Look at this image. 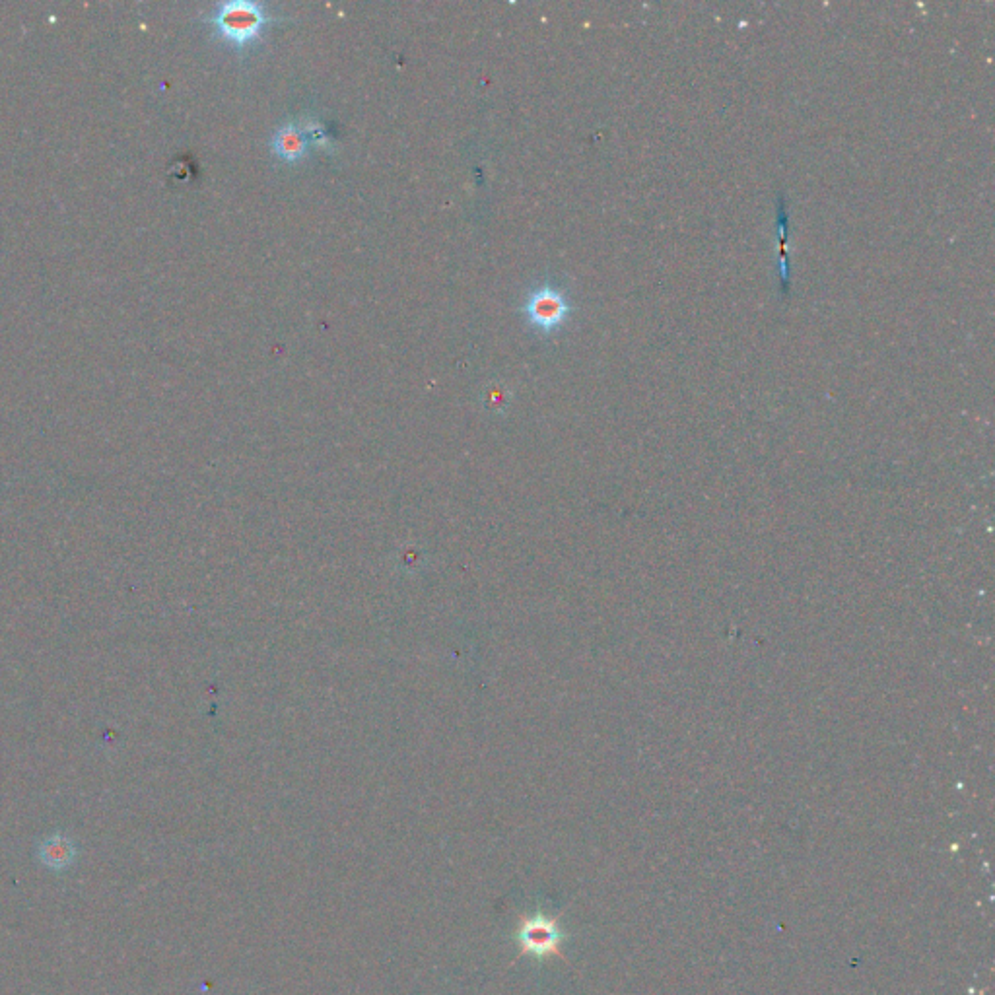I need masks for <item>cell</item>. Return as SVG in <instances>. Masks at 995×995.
Segmentation results:
<instances>
[{
	"label": "cell",
	"mask_w": 995,
	"mask_h": 995,
	"mask_svg": "<svg viewBox=\"0 0 995 995\" xmlns=\"http://www.w3.org/2000/svg\"><path fill=\"white\" fill-rule=\"evenodd\" d=\"M308 140L317 142L321 148H325V146H331V144H333V142H331V138L327 137V135L321 131V127H319V125H311V127H308Z\"/></svg>",
	"instance_id": "8992f818"
},
{
	"label": "cell",
	"mask_w": 995,
	"mask_h": 995,
	"mask_svg": "<svg viewBox=\"0 0 995 995\" xmlns=\"http://www.w3.org/2000/svg\"><path fill=\"white\" fill-rule=\"evenodd\" d=\"M564 941V933L558 922L545 914L523 916L517 927V943L525 955H533L537 959L560 955V943Z\"/></svg>",
	"instance_id": "3957f363"
},
{
	"label": "cell",
	"mask_w": 995,
	"mask_h": 995,
	"mask_svg": "<svg viewBox=\"0 0 995 995\" xmlns=\"http://www.w3.org/2000/svg\"><path fill=\"white\" fill-rule=\"evenodd\" d=\"M74 858H76V848H74L72 840L63 834H53V836L45 838L39 846L41 863L53 871L67 869L69 865H72Z\"/></svg>",
	"instance_id": "5b68a950"
},
{
	"label": "cell",
	"mask_w": 995,
	"mask_h": 995,
	"mask_svg": "<svg viewBox=\"0 0 995 995\" xmlns=\"http://www.w3.org/2000/svg\"><path fill=\"white\" fill-rule=\"evenodd\" d=\"M309 140L304 129L296 125H282L273 137V152L276 158L294 164L306 158L308 154Z\"/></svg>",
	"instance_id": "277c9868"
},
{
	"label": "cell",
	"mask_w": 995,
	"mask_h": 995,
	"mask_svg": "<svg viewBox=\"0 0 995 995\" xmlns=\"http://www.w3.org/2000/svg\"><path fill=\"white\" fill-rule=\"evenodd\" d=\"M523 311H525L527 321L537 331L550 335V333H556L568 321L572 306L562 290H558L556 286L545 284L529 294Z\"/></svg>",
	"instance_id": "7a4b0ae2"
},
{
	"label": "cell",
	"mask_w": 995,
	"mask_h": 995,
	"mask_svg": "<svg viewBox=\"0 0 995 995\" xmlns=\"http://www.w3.org/2000/svg\"><path fill=\"white\" fill-rule=\"evenodd\" d=\"M210 22L216 34L241 51L261 39L265 28L271 24V16L261 2L234 0L218 4Z\"/></svg>",
	"instance_id": "6da1fadb"
}]
</instances>
